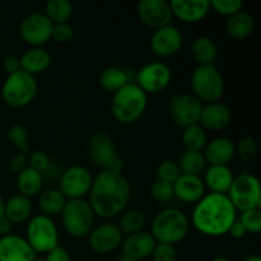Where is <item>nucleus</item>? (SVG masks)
Segmentation results:
<instances>
[{
  "instance_id": "1",
  "label": "nucleus",
  "mask_w": 261,
  "mask_h": 261,
  "mask_svg": "<svg viewBox=\"0 0 261 261\" xmlns=\"http://www.w3.org/2000/svg\"><path fill=\"white\" fill-rule=\"evenodd\" d=\"M130 196V184L122 173L101 171L93 178L88 203L96 216L101 218H114L124 212Z\"/></svg>"
},
{
  "instance_id": "2",
  "label": "nucleus",
  "mask_w": 261,
  "mask_h": 261,
  "mask_svg": "<svg viewBox=\"0 0 261 261\" xmlns=\"http://www.w3.org/2000/svg\"><path fill=\"white\" fill-rule=\"evenodd\" d=\"M237 219V211L227 194L209 193L196 203L191 216L194 227L205 236L218 237L228 233Z\"/></svg>"
},
{
  "instance_id": "3",
  "label": "nucleus",
  "mask_w": 261,
  "mask_h": 261,
  "mask_svg": "<svg viewBox=\"0 0 261 261\" xmlns=\"http://www.w3.org/2000/svg\"><path fill=\"white\" fill-rule=\"evenodd\" d=\"M148 106V94L137 83H127L115 92L111 101V112L121 124H133L142 117Z\"/></svg>"
},
{
  "instance_id": "4",
  "label": "nucleus",
  "mask_w": 261,
  "mask_h": 261,
  "mask_svg": "<svg viewBox=\"0 0 261 261\" xmlns=\"http://www.w3.org/2000/svg\"><path fill=\"white\" fill-rule=\"evenodd\" d=\"M150 228V234L158 244L175 245L188 236L190 222L180 209L166 208L155 214Z\"/></svg>"
},
{
  "instance_id": "5",
  "label": "nucleus",
  "mask_w": 261,
  "mask_h": 261,
  "mask_svg": "<svg viewBox=\"0 0 261 261\" xmlns=\"http://www.w3.org/2000/svg\"><path fill=\"white\" fill-rule=\"evenodd\" d=\"M94 217L96 214L91 204L84 199L68 200L61 212L64 229L75 239H82L89 234L93 229Z\"/></svg>"
},
{
  "instance_id": "6",
  "label": "nucleus",
  "mask_w": 261,
  "mask_h": 261,
  "mask_svg": "<svg viewBox=\"0 0 261 261\" xmlns=\"http://www.w3.org/2000/svg\"><path fill=\"white\" fill-rule=\"evenodd\" d=\"M37 94V82L35 76L19 70L7 76L2 88V97L10 107L20 109L35 99Z\"/></svg>"
},
{
  "instance_id": "7",
  "label": "nucleus",
  "mask_w": 261,
  "mask_h": 261,
  "mask_svg": "<svg viewBox=\"0 0 261 261\" xmlns=\"http://www.w3.org/2000/svg\"><path fill=\"white\" fill-rule=\"evenodd\" d=\"M88 155L92 163L102 171L122 173L124 163L116 155V145L114 139L106 133H94L91 135L87 144Z\"/></svg>"
},
{
  "instance_id": "8",
  "label": "nucleus",
  "mask_w": 261,
  "mask_h": 261,
  "mask_svg": "<svg viewBox=\"0 0 261 261\" xmlns=\"http://www.w3.org/2000/svg\"><path fill=\"white\" fill-rule=\"evenodd\" d=\"M191 87L200 102H218L224 93L223 76L214 65L196 66L191 74Z\"/></svg>"
},
{
  "instance_id": "9",
  "label": "nucleus",
  "mask_w": 261,
  "mask_h": 261,
  "mask_svg": "<svg viewBox=\"0 0 261 261\" xmlns=\"http://www.w3.org/2000/svg\"><path fill=\"white\" fill-rule=\"evenodd\" d=\"M227 195L236 211L245 212L260 208L261 189L259 180L252 173H240L233 177Z\"/></svg>"
},
{
  "instance_id": "10",
  "label": "nucleus",
  "mask_w": 261,
  "mask_h": 261,
  "mask_svg": "<svg viewBox=\"0 0 261 261\" xmlns=\"http://www.w3.org/2000/svg\"><path fill=\"white\" fill-rule=\"evenodd\" d=\"M25 240L33 251L46 252L59 245V233L53 219L43 214H37L30 219L27 224Z\"/></svg>"
},
{
  "instance_id": "11",
  "label": "nucleus",
  "mask_w": 261,
  "mask_h": 261,
  "mask_svg": "<svg viewBox=\"0 0 261 261\" xmlns=\"http://www.w3.org/2000/svg\"><path fill=\"white\" fill-rule=\"evenodd\" d=\"M170 115L173 122L180 129L198 124L200 119L203 103L191 93H178L171 98Z\"/></svg>"
},
{
  "instance_id": "12",
  "label": "nucleus",
  "mask_w": 261,
  "mask_h": 261,
  "mask_svg": "<svg viewBox=\"0 0 261 261\" xmlns=\"http://www.w3.org/2000/svg\"><path fill=\"white\" fill-rule=\"evenodd\" d=\"M93 177L88 168L84 166H71L64 171L60 177V189L66 200L83 199L88 195L92 188Z\"/></svg>"
},
{
  "instance_id": "13",
  "label": "nucleus",
  "mask_w": 261,
  "mask_h": 261,
  "mask_svg": "<svg viewBox=\"0 0 261 261\" xmlns=\"http://www.w3.org/2000/svg\"><path fill=\"white\" fill-rule=\"evenodd\" d=\"M172 73L167 64L162 61L148 63L138 71L137 84L145 93H158L170 84Z\"/></svg>"
},
{
  "instance_id": "14",
  "label": "nucleus",
  "mask_w": 261,
  "mask_h": 261,
  "mask_svg": "<svg viewBox=\"0 0 261 261\" xmlns=\"http://www.w3.org/2000/svg\"><path fill=\"white\" fill-rule=\"evenodd\" d=\"M53 27V22L46 17L45 13H33L22 20L19 32L24 42L40 47L51 38Z\"/></svg>"
},
{
  "instance_id": "15",
  "label": "nucleus",
  "mask_w": 261,
  "mask_h": 261,
  "mask_svg": "<svg viewBox=\"0 0 261 261\" xmlns=\"http://www.w3.org/2000/svg\"><path fill=\"white\" fill-rule=\"evenodd\" d=\"M184 36L177 27L172 24L158 28L150 37V48L160 58H168L180 51Z\"/></svg>"
},
{
  "instance_id": "16",
  "label": "nucleus",
  "mask_w": 261,
  "mask_h": 261,
  "mask_svg": "<svg viewBox=\"0 0 261 261\" xmlns=\"http://www.w3.org/2000/svg\"><path fill=\"white\" fill-rule=\"evenodd\" d=\"M138 15L145 25L154 30L171 24L173 18L167 0H142L138 5Z\"/></svg>"
},
{
  "instance_id": "17",
  "label": "nucleus",
  "mask_w": 261,
  "mask_h": 261,
  "mask_svg": "<svg viewBox=\"0 0 261 261\" xmlns=\"http://www.w3.org/2000/svg\"><path fill=\"white\" fill-rule=\"evenodd\" d=\"M89 246L94 252L109 254L119 249L122 244V233L117 224L102 223L89 232Z\"/></svg>"
},
{
  "instance_id": "18",
  "label": "nucleus",
  "mask_w": 261,
  "mask_h": 261,
  "mask_svg": "<svg viewBox=\"0 0 261 261\" xmlns=\"http://www.w3.org/2000/svg\"><path fill=\"white\" fill-rule=\"evenodd\" d=\"M36 255L24 237L12 233L0 237V261H33Z\"/></svg>"
},
{
  "instance_id": "19",
  "label": "nucleus",
  "mask_w": 261,
  "mask_h": 261,
  "mask_svg": "<svg viewBox=\"0 0 261 261\" xmlns=\"http://www.w3.org/2000/svg\"><path fill=\"white\" fill-rule=\"evenodd\" d=\"M172 14L186 23H198L211 10L209 0H172L170 2Z\"/></svg>"
},
{
  "instance_id": "20",
  "label": "nucleus",
  "mask_w": 261,
  "mask_h": 261,
  "mask_svg": "<svg viewBox=\"0 0 261 261\" xmlns=\"http://www.w3.org/2000/svg\"><path fill=\"white\" fill-rule=\"evenodd\" d=\"M173 195L184 203H198L205 195V185L200 176L182 175L172 184Z\"/></svg>"
},
{
  "instance_id": "21",
  "label": "nucleus",
  "mask_w": 261,
  "mask_h": 261,
  "mask_svg": "<svg viewBox=\"0 0 261 261\" xmlns=\"http://www.w3.org/2000/svg\"><path fill=\"white\" fill-rule=\"evenodd\" d=\"M231 119V110L226 105L221 103V102H213V103L203 106L199 122L204 130L219 132V130H223L224 127L228 126Z\"/></svg>"
},
{
  "instance_id": "22",
  "label": "nucleus",
  "mask_w": 261,
  "mask_h": 261,
  "mask_svg": "<svg viewBox=\"0 0 261 261\" xmlns=\"http://www.w3.org/2000/svg\"><path fill=\"white\" fill-rule=\"evenodd\" d=\"M206 163L211 166H228L236 155V144L229 138L219 137L206 143L203 153Z\"/></svg>"
},
{
  "instance_id": "23",
  "label": "nucleus",
  "mask_w": 261,
  "mask_h": 261,
  "mask_svg": "<svg viewBox=\"0 0 261 261\" xmlns=\"http://www.w3.org/2000/svg\"><path fill=\"white\" fill-rule=\"evenodd\" d=\"M157 241L149 232H138V233L129 234L125 240H122V252L127 256L133 257L137 261L152 256Z\"/></svg>"
},
{
  "instance_id": "24",
  "label": "nucleus",
  "mask_w": 261,
  "mask_h": 261,
  "mask_svg": "<svg viewBox=\"0 0 261 261\" xmlns=\"http://www.w3.org/2000/svg\"><path fill=\"white\" fill-rule=\"evenodd\" d=\"M233 172L228 166H211L205 171L204 185L211 193L227 194L233 181Z\"/></svg>"
},
{
  "instance_id": "25",
  "label": "nucleus",
  "mask_w": 261,
  "mask_h": 261,
  "mask_svg": "<svg viewBox=\"0 0 261 261\" xmlns=\"http://www.w3.org/2000/svg\"><path fill=\"white\" fill-rule=\"evenodd\" d=\"M20 60V69L25 73L35 76L41 74L50 66L51 55L47 50L42 47H32L27 53L23 54Z\"/></svg>"
},
{
  "instance_id": "26",
  "label": "nucleus",
  "mask_w": 261,
  "mask_h": 261,
  "mask_svg": "<svg viewBox=\"0 0 261 261\" xmlns=\"http://www.w3.org/2000/svg\"><path fill=\"white\" fill-rule=\"evenodd\" d=\"M31 214H32V201L30 198L18 194L5 201L4 217L13 224L23 223L30 218Z\"/></svg>"
},
{
  "instance_id": "27",
  "label": "nucleus",
  "mask_w": 261,
  "mask_h": 261,
  "mask_svg": "<svg viewBox=\"0 0 261 261\" xmlns=\"http://www.w3.org/2000/svg\"><path fill=\"white\" fill-rule=\"evenodd\" d=\"M255 28V20L250 13L240 10L236 14L231 15L226 23V31L228 36L234 40H244L249 37Z\"/></svg>"
},
{
  "instance_id": "28",
  "label": "nucleus",
  "mask_w": 261,
  "mask_h": 261,
  "mask_svg": "<svg viewBox=\"0 0 261 261\" xmlns=\"http://www.w3.org/2000/svg\"><path fill=\"white\" fill-rule=\"evenodd\" d=\"M191 55H193V59L196 61L198 66L214 65V61L218 55V50H217V45L212 38L200 36L193 41Z\"/></svg>"
},
{
  "instance_id": "29",
  "label": "nucleus",
  "mask_w": 261,
  "mask_h": 261,
  "mask_svg": "<svg viewBox=\"0 0 261 261\" xmlns=\"http://www.w3.org/2000/svg\"><path fill=\"white\" fill-rule=\"evenodd\" d=\"M43 185V176L38 171L31 167H25L22 172L17 176V188L20 195L25 198H33L40 194Z\"/></svg>"
},
{
  "instance_id": "30",
  "label": "nucleus",
  "mask_w": 261,
  "mask_h": 261,
  "mask_svg": "<svg viewBox=\"0 0 261 261\" xmlns=\"http://www.w3.org/2000/svg\"><path fill=\"white\" fill-rule=\"evenodd\" d=\"M66 201L68 200L61 194L60 190H58V189H48V190L43 191L40 195V198H38V206H40L43 216H47L51 218V217L61 214Z\"/></svg>"
},
{
  "instance_id": "31",
  "label": "nucleus",
  "mask_w": 261,
  "mask_h": 261,
  "mask_svg": "<svg viewBox=\"0 0 261 261\" xmlns=\"http://www.w3.org/2000/svg\"><path fill=\"white\" fill-rule=\"evenodd\" d=\"M127 83H130L129 74L124 69L117 68V66L106 68L99 75V84L102 88L109 92H114V93L126 86Z\"/></svg>"
},
{
  "instance_id": "32",
  "label": "nucleus",
  "mask_w": 261,
  "mask_h": 261,
  "mask_svg": "<svg viewBox=\"0 0 261 261\" xmlns=\"http://www.w3.org/2000/svg\"><path fill=\"white\" fill-rule=\"evenodd\" d=\"M206 165L205 157L201 152L185 150L178 160L177 166L182 175L199 176L204 171Z\"/></svg>"
},
{
  "instance_id": "33",
  "label": "nucleus",
  "mask_w": 261,
  "mask_h": 261,
  "mask_svg": "<svg viewBox=\"0 0 261 261\" xmlns=\"http://www.w3.org/2000/svg\"><path fill=\"white\" fill-rule=\"evenodd\" d=\"M145 226V216L142 211L138 209H129L122 212L119 219V229L122 234H134L142 232Z\"/></svg>"
},
{
  "instance_id": "34",
  "label": "nucleus",
  "mask_w": 261,
  "mask_h": 261,
  "mask_svg": "<svg viewBox=\"0 0 261 261\" xmlns=\"http://www.w3.org/2000/svg\"><path fill=\"white\" fill-rule=\"evenodd\" d=\"M73 14V4L69 0H50L46 3L45 15L53 24L68 23Z\"/></svg>"
},
{
  "instance_id": "35",
  "label": "nucleus",
  "mask_w": 261,
  "mask_h": 261,
  "mask_svg": "<svg viewBox=\"0 0 261 261\" xmlns=\"http://www.w3.org/2000/svg\"><path fill=\"white\" fill-rule=\"evenodd\" d=\"M184 147L186 150H194V152H201L206 145V133L199 124L190 125V126L182 129L181 135Z\"/></svg>"
},
{
  "instance_id": "36",
  "label": "nucleus",
  "mask_w": 261,
  "mask_h": 261,
  "mask_svg": "<svg viewBox=\"0 0 261 261\" xmlns=\"http://www.w3.org/2000/svg\"><path fill=\"white\" fill-rule=\"evenodd\" d=\"M9 142L19 149L20 153H28V132L22 125H13L7 133Z\"/></svg>"
},
{
  "instance_id": "37",
  "label": "nucleus",
  "mask_w": 261,
  "mask_h": 261,
  "mask_svg": "<svg viewBox=\"0 0 261 261\" xmlns=\"http://www.w3.org/2000/svg\"><path fill=\"white\" fill-rule=\"evenodd\" d=\"M157 180L165 181V182L173 184L181 175L180 168H178L177 163L173 161H163L158 165L157 171Z\"/></svg>"
},
{
  "instance_id": "38",
  "label": "nucleus",
  "mask_w": 261,
  "mask_h": 261,
  "mask_svg": "<svg viewBox=\"0 0 261 261\" xmlns=\"http://www.w3.org/2000/svg\"><path fill=\"white\" fill-rule=\"evenodd\" d=\"M209 5L218 14L231 17V15L236 14L240 10H242L244 2L242 0H211Z\"/></svg>"
},
{
  "instance_id": "39",
  "label": "nucleus",
  "mask_w": 261,
  "mask_h": 261,
  "mask_svg": "<svg viewBox=\"0 0 261 261\" xmlns=\"http://www.w3.org/2000/svg\"><path fill=\"white\" fill-rule=\"evenodd\" d=\"M242 226L245 227L246 232L251 233H259L261 231V211L257 209H250V211L241 212V218L239 219Z\"/></svg>"
},
{
  "instance_id": "40",
  "label": "nucleus",
  "mask_w": 261,
  "mask_h": 261,
  "mask_svg": "<svg viewBox=\"0 0 261 261\" xmlns=\"http://www.w3.org/2000/svg\"><path fill=\"white\" fill-rule=\"evenodd\" d=\"M150 196L157 203H167L175 196L172 184L157 180L150 188Z\"/></svg>"
},
{
  "instance_id": "41",
  "label": "nucleus",
  "mask_w": 261,
  "mask_h": 261,
  "mask_svg": "<svg viewBox=\"0 0 261 261\" xmlns=\"http://www.w3.org/2000/svg\"><path fill=\"white\" fill-rule=\"evenodd\" d=\"M257 152V144L255 142L254 138L251 137H245L242 138L239 142V144L236 145V153H239L240 158H241L244 162H249L252 158L256 155Z\"/></svg>"
},
{
  "instance_id": "42",
  "label": "nucleus",
  "mask_w": 261,
  "mask_h": 261,
  "mask_svg": "<svg viewBox=\"0 0 261 261\" xmlns=\"http://www.w3.org/2000/svg\"><path fill=\"white\" fill-rule=\"evenodd\" d=\"M74 37V30L69 23H60V24H54L53 33H51V38L55 42L65 45L69 43Z\"/></svg>"
},
{
  "instance_id": "43",
  "label": "nucleus",
  "mask_w": 261,
  "mask_h": 261,
  "mask_svg": "<svg viewBox=\"0 0 261 261\" xmlns=\"http://www.w3.org/2000/svg\"><path fill=\"white\" fill-rule=\"evenodd\" d=\"M28 167L38 171V172H45L50 167V158L47 153L43 150H35L28 157Z\"/></svg>"
},
{
  "instance_id": "44",
  "label": "nucleus",
  "mask_w": 261,
  "mask_h": 261,
  "mask_svg": "<svg viewBox=\"0 0 261 261\" xmlns=\"http://www.w3.org/2000/svg\"><path fill=\"white\" fill-rule=\"evenodd\" d=\"M153 261H176L177 254L173 245L168 244H158L155 245L154 250L152 252Z\"/></svg>"
},
{
  "instance_id": "45",
  "label": "nucleus",
  "mask_w": 261,
  "mask_h": 261,
  "mask_svg": "<svg viewBox=\"0 0 261 261\" xmlns=\"http://www.w3.org/2000/svg\"><path fill=\"white\" fill-rule=\"evenodd\" d=\"M28 163V157L27 154L24 153H15L14 155L12 157V161H10V170L13 171L14 173H19L27 167Z\"/></svg>"
},
{
  "instance_id": "46",
  "label": "nucleus",
  "mask_w": 261,
  "mask_h": 261,
  "mask_svg": "<svg viewBox=\"0 0 261 261\" xmlns=\"http://www.w3.org/2000/svg\"><path fill=\"white\" fill-rule=\"evenodd\" d=\"M45 261H71V259L69 252L64 247L58 245V246H55L53 250L47 252V256H46Z\"/></svg>"
},
{
  "instance_id": "47",
  "label": "nucleus",
  "mask_w": 261,
  "mask_h": 261,
  "mask_svg": "<svg viewBox=\"0 0 261 261\" xmlns=\"http://www.w3.org/2000/svg\"><path fill=\"white\" fill-rule=\"evenodd\" d=\"M3 68H4L5 73H7L8 75L22 70V69H20L19 58H17V56H13V55L7 56V58L4 59V61H3Z\"/></svg>"
},
{
  "instance_id": "48",
  "label": "nucleus",
  "mask_w": 261,
  "mask_h": 261,
  "mask_svg": "<svg viewBox=\"0 0 261 261\" xmlns=\"http://www.w3.org/2000/svg\"><path fill=\"white\" fill-rule=\"evenodd\" d=\"M228 233L231 234L233 239H244V237L246 236L247 232H246V229H245V227L241 224V222L237 221L236 219V221H234V223L231 226V228H229Z\"/></svg>"
},
{
  "instance_id": "49",
  "label": "nucleus",
  "mask_w": 261,
  "mask_h": 261,
  "mask_svg": "<svg viewBox=\"0 0 261 261\" xmlns=\"http://www.w3.org/2000/svg\"><path fill=\"white\" fill-rule=\"evenodd\" d=\"M13 228V223L8 218H5L4 216L0 218V237H4L10 234Z\"/></svg>"
},
{
  "instance_id": "50",
  "label": "nucleus",
  "mask_w": 261,
  "mask_h": 261,
  "mask_svg": "<svg viewBox=\"0 0 261 261\" xmlns=\"http://www.w3.org/2000/svg\"><path fill=\"white\" fill-rule=\"evenodd\" d=\"M117 261H137V260L133 259V257H130V256H127V255H125L124 252H121V254H120V256L117 257Z\"/></svg>"
},
{
  "instance_id": "51",
  "label": "nucleus",
  "mask_w": 261,
  "mask_h": 261,
  "mask_svg": "<svg viewBox=\"0 0 261 261\" xmlns=\"http://www.w3.org/2000/svg\"><path fill=\"white\" fill-rule=\"evenodd\" d=\"M4 206H5V200L3 199V196L0 195V218L4 216Z\"/></svg>"
},
{
  "instance_id": "52",
  "label": "nucleus",
  "mask_w": 261,
  "mask_h": 261,
  "mask_svg": "<svg viewBox=\"0 0 261 261\" xmlns=\"http://www.w3.org/2000/svg\"><path fill=\"white\" fill-rule=\"evenodd\" d=\"M211 261H231L228 259V257H226V256H222V255H219V256H216V257H213V259H212Z\"/></svg>"
},
{
  "instance_id": "53",
  "label": "nucleus",
  "mask_w": 261,
  "mask_h": 261,
  "mask_svg": "<svg viewBox=\"0 0 261 261\" xmlns=\"http://www.w3.org/2000/svg\"><path fill=\"white\" fill-rule=\"evenodd\" d=\"M245 261H261V257L259 255H254V256H249Z\"/></svg>"
},
{
  "instance_id": "54",
  "label": "nucleus",
  "mask_w": 261,
  "mask_h": 261,
  "mask_svg": "<svg viewBox=\"0 0 261 261\" xmlns=\"http://www.w3.org/2000/svg\"><path fill=\"white\" fill-rule=\"evenodd\" d=\"M33 261H45V260H42V259H37V257H36V259L33 260Z\"/></svg>"
}]
</instances>
